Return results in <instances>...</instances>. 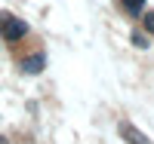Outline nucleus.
<instances>
[{
	"label": "nucleus",
	"mask_w": 154,
	"mask_h": 144,
	"mask_svg": "<svg viewBox=\"0 0 154 144\" xmlns=\"http://www.w3.org/2000/svg\"><path fill=\"white\" fill-rule=\"evenodd\" d=\"M22 74H28V77H34V74H43V68H46V55L43 52H31V55H25L22 58Z\"/></svg>",
	"instance_id": "nucleus-1"
},
{
	"label": "nucleus",
	"mask_w": 154,
	"mask_h": 144,
	"mask_svg": "<svg viewBox=\"0 0 154 144\" xmlns=\"http://www.w3.org/2000/svg\"><path fill=\"white\" fill-rule=\"evenodd\" d=\"M25 34H28V25H25L22 19H12V16H9V22L3 25V37H6L9 43H19Z\"/></svg>",
	"instance_id": "nucleus-2"
},
{
	"label": "nucleus",
	"mask_w": 154,
	"mask_h": 144,
	"mask_svg": "<svg viewBox=\"0 0 154 144\" xmlns=\"http://www.w3.org/2000/svg\"><path fill=\"white\" fill-rule=\"evenodd\" d=\"M117 132H120V135H123L126 141H130V144H151V141H148V138H145L142 132H139V129H136L133 123H126V120H123V123L117 126Z\"/></svg>",
	"instance_id": "nucleus-3"
},
{
	"label": "nucleus",
	"mask_w": 154,
	"mask_h": 144,
	"mask_svg": "<svg viewBox=\"0 0 154 144\" xmlns=\"http://www.w3.org/2000/svg\"><path fill=\"white\" fill-rule=\"evenodd\" d=\"M120 6L130 12V16H142V9H145V0H120Z\"/></svg>",
	"instance_id": "nucleus-4"
},
{
	"label": "nucleus",
	"mask_w": 154,
	"mask_h": 144,
	"mask_svg": "<svg viewBox=\"0 0 154 144\" xmlns=\"http://www.w3.org/2000/svg\"><path fill=\"white\" fill-rule=\"evenodd\" d=\"M142 28H145L148 34H154V9H151V12H145V16H142Z\"/></svg>",
	"instance_id": "nucleus-5"
},
{
	"label": "nucleus",
	"mask_w": 154,
	"mask_h": 144,
	"mask_svg": "<svg viewBox=\"0 0 154 144\" xmlns=\"http://www.w3.org/2000/svg\"><path fill=\"white\" fill-rule=\"evenodd\" d=\"M133 46H139V49H148V37H145L142 31H136V34H133Z\"/></svg>",
	"instance_id": "nucleus-6"
},
{
	"label": "nucleus",
	"mask_w": 154,
	"mask_h": 144,
	"mask_svg": "<svg viewBox=\"0 0 154 144\" xmlns=\"http://www.w3.org/2000/svg\"><path fill=\"white\" fill-rule=\"evenodd\" d=\"M9 22V16H6V12H0V31H3V25Z\"/></svg>",
	"instance_id": "nucleus-7"
}]
</instances>
